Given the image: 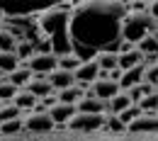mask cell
<instances>
[{
    "mask_svg": "<svg viewBox=\"0 0 158 141\" xmlns=\"http://www.w3.org/2000/svg\"><path fill=\"white\" fill-rule=\"evenodd\" d=\"M127 15V5L110 2H78L71 7L68 17V39L71 49L80 61L95 59L100 51L117 54L122 44V20Z\"/></svg>",
    "mask_w": 158,
    "mask_h": 141,
    "instance_id": "cell-1",
    "label": "cell"
},
{
    "mask_svg": "<svg viewBox=\"0 0 158 141\" xmlns=\"http://www.w3.org/2000/svg\"><path fill=\"white\" fill-rule=\"evenodd\" d=\"M68 17H71L68 5H59V7H49V10L37 12L39 32L51 41V51H54L56 59L66 56V54H73L71 39H68Z\"/></svg>",
    "mask_w": 158,
    "mask_h": 141,
    "instance_id": "cell-2",
    "label": "cell"
},
{
    "mask_svg": "<svg viewBox=\"0 0 158 141\" xmlns=\"http://www.w3.org/2000/svg\"><path fill=\"white\" fill-rule=\"evenodd\" d=\"M148 34H156V20L148 12H127L122 20V41L136 46Z\"/></svg>",
    "mask_w": 158,
    "mask_h": 141,
    "instance_id": "cell-3",
    "label": "cell"
},
{
    "mask_svg": "<svg viewBox=\"0 0 158 141\" xmlns=\"http://www.w3.org/2000/svg\"><path fill=\"white\" fill-rule=\"evenodd\" d=\"M105 126V114H80L76 112V117L68 122L71 131H98Z\"/></svg>",
    "mask_w": 158,
    "mask_h": 141,
    "instance_id": "cell-4",
    "label": "cell"
},
{
    "mask_svg": "<svg viewBox=\"0 0 158 141\" xmlns=\"http://www.w3.org/2000/svg\"><path fill=\"white\" fill-rule=\"evenodd\" d=\"M156 112H141L134 122L127 124V134H156Z\"/></svg>",
    "mask_w": 158,
    "mask_h": 141,
    "instance_id": "cell-5",
    "label": "cell"
},
{
    "mask_svg": "<svg viewBox=\"0 0 158 141\" xmlns=\"http://www.w3.org/2000/svg\"><path fill=\"white\" fill-rule=\"evenodd\" d=\"M90 85H93V88H90L88 95H93V97H98V100H102V102H110L119 93V85L114 81H110V78H95Z\"/></svg>",
    "mask_w": 158,
    "mask_h": 141,
    "instance_id": "cell-6",
    "label": "cell"
},
{
    "mask_svg": "<svg viewBox=\"0 0 158 141\" xmlns=\"http://www.w3.org/2000/svg\"><path fill=\"white\" fill-rule=\"evenodd\" d=\"M27 68L32 71V76L37 73V76H49V73H54L56 71V56L54 54H34L32 59L27 61Z\"/></svg>",
    "mask_w": 158,
    "mask_h": 141,
    "instance_id": "cell-7",
    "label": "cell"
},
{
    "mask_svg": "<svg viewBox=\"0 0 158 141\" xmlns=\"http://www.w3.org/2000/svg\"><path fill=\"white\" fill-rule=\"evenodd\" d=\"M22 126L27 131H32V134H46V131L54 129V122L49 117V112H32L27 119L22 122Z\"/></svg>",
    "mask_w": 158,
    "mask_h": 141,
    "instance_id": "cell-8",
    "label": "cell"
},
{
    "mask_svg": "<svg viewBox=\"0 0 158 141\" xmlns=\"http://www.w3.org/2000/svg\"><path fill=\"white\" fill-rule=\"evenodd\" d=\"M49 117L54 122V126H63V124H68L76 117V105H61V102H56L49 110Z\"/></svg>",
    "mask_w": 158,
    "mask_h": 141,
    "instance_id": "cell-9",
    "label": "cell"
},
{
    "mask_svg": "<svg viewBox=\"0 0 158 141\" xmlns=\"http://www.w3.org/2000/svg\"><path fill=\"white\" fill-rule=\"evenodd\" d=\"M76 112H80V114H105L107 112V102H102L85 93V97L76 105Z\"/></svg>",
    "mask_w": 158,
    "mask_h": 141,
    "instance_id": "cell-10",
    "label": "cell"
},
{
    "mask_svg": "<svg viewBox=\"0 0 158 141\" xmlns=\"http://www.w3.org/2000/svg\"><path fill=\"white\" fill-rule=\"evenodd\" d=\"M98 73H100V68H98V63H95V59H90V61H83L78 68L73 71V78H76V83H93L95 78H98Z\"/></svg>",
    "mask_w": 158,
    "mask_h": 141,
    "instance_id": "cell-11",
    "label": "cell"
},
{
    "mask_svg": "<svg viewBox=\"0 0 158 141\" xmlns=\"http://www.w3.org/2000/svg\"><path fill=\"white\" fill-rule=\"evenodd\" d=\"M46 81H49V85H51V90H66V88L76 85L73 73H68V71H61V68H56L54 73H49V76H46Z\"/></svg>",
    "mask_w": 158,
    "mask_h": 141,
    "instance_id": "cell-12",
    "label": "cell"
},
{
    "mask_svg": "<svg viewBox=\"0 0 158 141\" xmlns=\"http://www.w3.org/2000/svg\"><path fill=\"white\" fill-rule=\"evenodd\" d=\"M141 63H143V56L139 54L136 49L124 51V54H117V68H119V71H129V68L141 66Z\"/></svg>",
    "mask_w": 158,
    "mask_h": 141,
    "instance_id": "cell-13",
    "label": "cell"
},
{
    "mask_svg": "<svg viewBox=\"0 0 158 141\" xmlns=\"http://www.w3.org/2000/svg\"><path fill=\"white\" fill-rule=\"evenodd\" d=\"M27 93L34 95L37 100H44L46 95H51V85H49L46 78H34V76H32V81L27 83Z\"/></svg>",
    "mask_w": 158,
    "mask_h": 141,
    "instance_id": "cell-14",
    "label": "cell"
},
{
    "mask_svg": "<svg viewBox=\"0 0 158 141\" xmlns=\"http://www.w3.org/2000/svg\"><path fill=\"white\" fill-rule=\"evenodd\" d=\"M83 97H85V90L78 88V85H71V88H66V90H59L56 102H61V105H78Z\"/></svg>",
    "mask_w": 158,
    "mask_h": 141,
    "instance_id": "cell-15",
    "label": "cell"
},
{
    "mask_svg": "<svg viewBox=\"0 0 158 141\" xmlns=\"http://www.w3.org/2000/svg\"><path fill=\"white\" fill-rule=\"evenodd\" d=\"M95 63H98V68L102 71V73H110V71L117 68V54L100 51V54H95Z\"/></svg>",
    "mask_w": 158,
    "mask_h": 141,
    "instance_id": "cell-16",
    "label": "cell"
},
{
    "mask_svg": "<svg viewBox=\"0 0 158 141\" xmlns=\"http://www.w3.org/2000/svg\"><path fill=\"white\" fill-rule=\"evenodd\" d=\"M134 49H136L141 56H156V54H158V39H156V34L143 37V39H141L136 46H134Z\"/></svg>",
    "mask_w": 158,
    "mask_h": 141,
    "instance_id": "cell-17",
    "label": "cell"
},
{
    "mask_svg": "<svg viewBox=\"0 0 158 141\" xmlns=\"http://www.w3.org/2000/svg\"><path fill=\"white\" fill-rule=\"evenodd\" d=\"M29 81H32V71H29L27 66H20L17 71H12V73L7 76V83H10V85H15V88H20V85H27Z\"/></svg>",
    "mask_w": 158,
    "mask_h": 141,
    "instance_id": "cell-18",
    "label": "cell"
},
{
    "mask_svg": "<svg viewBox=\"0 0 158 141\" xmlns=\"http://www.w3.org/2000/svg\"><path fill=\"white\" fill-rule=\"evenodd\" d=\"M17 37L10 29H0V54H15Z\"/></svg>",
    "mask_w": 158,
    "mask_h": 141,
    "instance_id": "cell-19",
    "label": "cell"
},
{
    "mask_svg": "<svg viewBox=\"0 0 158 141\" xmlns=\"http://www.w3.org/2000/svg\"><path fill=\"white\" fill-rule=\"evenodd\" d=\"M37 97H34V95H29V93H27V90H17V95H15V97H12V105H15V107H17V110H34V105H37Z\"/></svg>",
    "mask_w": 158,
    "mask_h": 141,
    "instance_id": "cell-20",
    "label": "cell"
},
{
    "mask_svg": "<svg viewBox=\"0 0 158 141\" xmlns=\"http://www.w3.org/2000/svg\"><path fill=\"white\" fill-rule=\"evenodd\" d=\"M151 93H156V88H151V85H146V83H139V85H134V88L127 90V95H129V102H131V105H136L143 95H151Z\"/></svg>",
    "mask_w": 158,
    "mask_h": 141,
    "instance_id": "cell-21",
    "label": "cell"
},
{
    "mask_svg": "<svg viewBox=\"0 0 158 141\" xmlns=\"http://www.w3.org/2000/svg\"><path fill=\"white\" fill-rule=\"evenodd\" d=\"M129 105H131V102H129V95H127L124 90H119L117 95H114L112 100L107 102V110H112L114 114H119V112H122V110H127Z\"/></svg>",
    "mask_w": 158,
    "mask_h": 141,
    "instance_id": "cell-22",
    "label": "cell"
},
{
    "mask_svg": "<svg viewBox=\"0 0 158 141\" xmlns=\"http://www.w3.org/2000/svg\"><path fill=\"white\" fill-rule=\"evenodd\" d=\"M83 61L76 56V54H66V56H59L56 59V68H61V71H68V73H73L76 68H78Z\"/></svg>",
    "mask_w": 158,
    "mask_h": 141,
    "instance_id": "cell-23",
    "label": "cell"
},
{
    "mask_svg": "<svg viewBox=\"0 0 158 141\" xmlns=\"http://www.w3.org/2000/svg\"><path fill=\"white\" fill-rule=\"evenodd\" d=\"M20 68V61L15 54H0V73H12V71H17Z\"/></svg>",
    "mask_w": 158,
    "mask_h": 141,
    "instance_id": "cell-24",
    "label": "cell"
},
{
    "mask_svg": "<svg viewBox=\"0 0 158 141\" xmlns=\"http://www.w3.org/2000/svg\"><path fill=\"white\" fill-rule=\"evenodd\" d=\"M22 110H17L12 102H7V105H2L0 107V124H5V122H12V119H20Z\"/></svg>",
    "mask_w": 158,
    "mask_h": 141,
    "instance_id": "cell-25",
    "label": "cell"
},
{
    "mask_svg": "<svg viewBox=\"0 0 158 141\" xmlns=\"http://www.w3.org/2000/svg\"><path fill=\"white\" fill-rule=\"evenodd\" d=\"M136 107L141 110V112H156V107H158V95H156V93L143 95V97L136 102Z\"/></svg>",
    "mask_w": 158,
    "mask_h": 141,
    "instance_id": "cell-26",
    "label": "cell"
},
{
    "mask_svg": "<svg viewBox=\"0 0 158 141\" xmlns=\"http://www.w3.org/2000/svg\"><path fill=\"white\" fill-rule=\"evenodd\" d=\"M15 56H17V61H22V59H32L34 56V44L32 41H20L17 46H15Z\"/></svg>",
    "mask_w": 158,
    "mask_h": 141,
    "instance_id": "cell-27",
    "label": "cell"
},
{
    "mask_svg": "<svg viewBox=\"0 0 158 141\" xmlns=\"http://www.w3.org/2000/svg\"><path fill=\"white\" fill-rule=\"evenodd\" d=\"M22 129V119H12V122H5V124H0V134L2 136H15V134H20Z\"/></svg>",
    "mask_w": 158,
    "mask_h": 141,
    "instance_id": "cell-28",
    "label": "cell"
},
{
    "mask_svg": "<svg viewBox=\"0 0 158 141\" xmlns=\"http://www.w3.org/2000/svg\"><path fill=\"white\" fill-rule=\"evenodd\" d=\"M139 114H141V110H139L136 105H129V107H127V110H122V112H119V114H117V119L122 122V124H124V126H127V124H129V122H134V119H136Z\"/></svg>",
    "mask_w": 158,
    "mask_h": 141,
    "instance_id": "cell-29",
    "label": "cell"
},
{
    "mask_svg": "<svg viewBox=\"0 0 158 141\" xmlns=\"http://www.w3.org/2000/svg\"><path fill=\"white\" fill-rule=\"evenodd\" d=\"M15 95H17V88H15V85H10L7 81L0 83V102H2V105H5V102H12Z\"/></svg>",
    "mask_w": 158,
    "mask_h": 141,
    "instance_id": "cell-30",
    "label": "cell"
},
{
    "mask_svg": "<svg viewBox=\"0 0 158 141\" xmlns=\"http://www.w3.org/2000/svg\"><path fill=\"white\" fill-rule=\"evenodd\" d=\"M105 124H107V129H110L112 134H127V126H124V124H122L117 117H110V119H105Z\"/></svg>",
    "mask_w": 158,
    "mask_h": 141,
    "instance_id": "cell-31",
    "label": "cell"
},
{
    "mask_svg": "<svg viewBox=\"0 0 158 141\" xmlns=\"http://www.w3.org/2000/svg\"><path fill=\"white\" fill-rule=\"evenodd\" d=\"M0 29H2V15H0Z\"/></svg>",
    "mask_w": 158,
    "mask_h": 141,
    "instance_id": "cell-32",
    "label": "cell"
},
{
    "mask_svg": "<svg viewBox=\"0 0 158 141\" xmlns=\"http://www.w3.org/2000/svg\"><path fill=\"white\" fill-rule=\"evenodd\" d=\"M2 76H5V73H0V83H2Z\"/></svg>",
    "mask_w": 158,
    "mask_h": 141,
    "instance_id": "cell-33",
    "label": "cell"
},
{
    "mask_svg": "<svg viewBox=\"0 0 158 141\" xmlns=\"http://www.w3.org/2000/svg\"><path fill=\"white\" fill-rule=\"evenodd\" d=\"M0 107H2V102H0Z\"/></svg>",
    "mask_w": 158,
    "mask_h": 141,
    "instance_id": "cell-34",
    "label": "cell"
}]
</instances>
